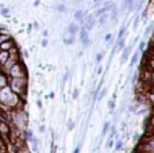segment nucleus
<instances>
[{"mask_svg": "<svg viewBox=\"0 0 154 153\" xmlns=\"http://www.w3.org/2000/svg\"><path fill=\"white\" fill-rule=\"evenodd\" d=\"M0 103L8 107H15L19 103V95L14 94L8 86L0 88Z\"/></svg>", "mask_w": 154, "mask_h": 153, "instance_id": "1", "label": "nucleus"}, {"mask_svg": "<svg viewBox=\"0 0 154 153\" xmlns=\"http://www.w3.org/2000/svg\"><path fill=\"white\" fill-rule=\"evenodd\" d=\"M8 87L11 88V91L14 94L22 96V95L26 94L27 77H10L8 79Z\"/></svg>", "mask_w": 154, "mask_h": 153, "instance_id": "2", "label": "nucleus"}, {"mask_svg": "<svg viewBox=\"0 0 154 153\" xmlns=\"http://www.w3.org/2000/svg\"><path fill=\"white\" fill-rule=\"evenodd\" d=\"M7 76L8 77H27V70L24 64L22 61L15 62L7 72Z\"/></svg>", "mask_w": 154, "mask_h": 153, "instance_id": "3", "label": "nucleus"}, {"mask_svg": "<svg viewBox=\"0 0 154 153\" xmlns=\"http://www.w3.org/2000/svg\"><path fill=\"white\" fill-rule=\"evenodd\" d=\"M79 33H80V41H81L82 46H84V48H88L89 43H91L89 33H88V30H85L84 27H81V30H79Z\"/></svg>", "mask_w": 154, "mask_h": 153, "instance_id": "4", "label": "nucleus"}, {"mask_svg": "<svg viewBox=\"0 0 154 153\" xmlns=\"http://www.w3.org/2000/svg\"><path fill=\"white\" fill-rule=\"evenodd\" d=\"M95 24H96V19H95V16L93 15H88V16H85V19H84V23H82V27H84L85 30H92L93 27H95Z\"/></svg>", "mask_w": 154, "mask_h": 153, "instance_id": "5", "label": "nucleus"}, {"mask_svg": "<svg viewBox=\"0 0 154 153\" xmlns=\"http://www.w3.org/2000/svg\"><path fill=\"white\" fill-rule=\"evenodd\" d=\"M122 57H120V61L122 62H125V61H127L128 60V57H130V54H131V50H133V45H128V46H126V48H123L122 49Z\"/></svg>", "mask_w": 154, "mask_h": 153, "instance_id": "6", "label": "nucleus"}, {"mask_svg": "<svg viewBox=\"0 0 154 153\" xmlns=\"http://www.w3.org/2000/svg\"><path fill=\"white\" fill-rule=\"evenodd\" d=\"M15 46V43H14V41H12V38H10V39H7V41H4V42H2L0 43V50H7V52H10L11 49Z\"/></svg>", "mask_w": 154, "mask_h": 153, "instance_id": "7", "label": "nucleus"}, {"mask_svg": "<svg viewBox=\"0 0 154 153\" xmlns=\"http://www.w3.org/2000/svg\"><path fill=\"white\" fill-rule=\"evenodd\" d=\"M75 19L76 22H79V23H84V19H85V12L82 10H77L75 12Z\"/></svg>", "mask_w": 154, "mask_h": 153, "instance_id": "8", "label": "nucleus"}, {"mask_svg": "<svg viewBox=\"0 0 154 153\" xmlns=\"http://www.w3.org/2000/svg\"><path fill=\"white\" fill-rule=\"evenodd\" d=\"M79 30H80V27H79V24H77L76 22H72V23L68 26V33H69V34L76 35L77 33H79Z\"/></svg>", "mask_w": 154, "mask_h": 153, "instance_id": "9", "label": "nucleus"}, {"mask_svg": "<svg viewBox=\"0 0 154 153\" xmlns=\"http://www.w3.org/2000/svg\"><path fill=\"white\" fill-rule=\"evenodd\" d=\"M109 11H111L109 18H111L114 22H116L118 20V15H119V10H118V7H116V4H115V3H114V5L111 7V10H109Z\"/></svg>", "mask_w": 154, "mask_h": 153, "instance_id": "10", "label": "nucleus"}, {"mask_svg": "<svg viewBox=\"0 0 154 153\" xmlns=\"http://www.w3.org/2000/svg\"><path fill=\"white\" fill-rule=\"evenodd\" d=\"M10 58V52L7 50H0V67L4 64L7 60Z\"/></svg>", "mask_w": 154, "mask_h": 153, "instance_id": "11", "label": "nucleus"}, {"mask_svg": "<svg viewBox=\"0 0 154 153\" xmlns=\"http://www.w3.org/2000/svg\"><path fill=\"white\" fill-rule=\"evenodd\" d=\"M97 18H99V20H97L99 24H106L109 16H108V14H107V12H104V14H101L100 16H97Z\"/></svg>", "mask_w": 154, "mask_h": 153, "instance_id": "12", "label": "nucleus"}, {"mask_svg": "<svg viewBox=\"0 0 154 153\" xmlns=\"http://www.w3.org/2000/svg\"><path fill=\"white\" fill-rule=\"evenodd\" d=\"M139 60V52H135V53L133 54V57H131V61H130V68H134V65L138 62Z\"/></svg>", "mask_w": 154, "mask_h": 153, "instance_id": "13", "label": "nucleus"}, {"mask_svg": "<svg viewBox=\"0 0 154 153\" xmlns=\"http://www.w3.org/2000/svg\"><path fill=\"white\" fill-rule=\"evenodd\" d=\"M0 132H2L4 136L10 134V129H8V126L5 125V122H2V123H0Z\"/></svg>", "mask_w": 154, "mask_h": 153, "instance_id": "14", "label": "nucleus"}, {"mask_svg": "<svg viewBox=\"0 0 154 153\" xmlns=\"http://www.w3.org/2000/svg\"><path fill=\"white\" fill-rule=\"evenodd\" d=\"M133 2H135V0H123V2H122V4H120V11H125V10H127V8H128V5H130Z\"/></svg>", "mask_w": 154, "mask_h": 153, "instance_id": "15", "label": "nucleus"}, {"mask_svg": "<svg viewBox=\"0 0 154 153\" xmlns=\"http://www.w3.org/2000/svg\"><path fill=\"white\" fill-rule=\"evenodd\" d=\"M64 43L65 45H73V43H75V35L70 34L69 37L64 38Z\"/></svg>", "mask_w": 154, "mask_h": 153, "instance_id": "16", "label": "nucleus"}, {"mask_svg": "<svg viewBox=\"0 0 154 153\" xmlns=\"http://www.w3.org/2000/svg\"><path fill=\"white\" fill-rule=\"evenodd\" d=\"M126 29H127V26H126V24H122V26H120L119 34H118V39H120V38H123V35H125V33H126Z\"/></svg>", "mask_w": 154, "mask_h": 153, "instance_id": "17", "label": "nucleus"}, {"mask_svg": "<svg viewBox=\"0 0 154 153\" xmlns=\"http://www.w3.org/2000/svg\"><path fill=\"white\" fill-rule=\"evenodd\" d=\"M106 94H107V88H103V89H100V91L97 92V96H96V99H103L104 96H106Z\"/></svg>", "mask_w": 154, "mask_h": 153, "instance_id": "18", "label": "nucleus"}, {"mask_svg": "<svg viewBox=\"0 0 154 153\" xmlns=\"http://www.w3.org/2000/svg\"><path fill=\"white\" fill-rule=\"evenodd\" d=\"M26 138H27V141H30V142L34 140V134H32L31 130H26Z\"/></svg>", "mask_w": 154, "mask_h": 153, "instance_id": "19", "label": "nucleus"}, {"mask_svg": "<svg viewBox=\"0 0 154 153\" xmlns=\"http://www.w3.org/2000/svg\"><path fill=\"white\" fill-rule=\"evenodd\" d=\"M153 29H154V24H153V23L149 24V26L146 27V30H145V37H146V35H150V34H152Z\"/></svg>", "mask_w": 154, "mask_h": 153, "instance_id": "20", "label": "nucleus"}, {"mask_svg": "<svg viewBox=\"0 0 154 153\" xmlns=\"http://www.w3.org/2000/svg\"><path fill=\"white\" fill-rule=\"evenodd\" d=\"M109 126H111V123L109 122H106L104 123V126H103V132H101V134H107V132H108V129H109Z\"/></svg>", "mask_w": 154, "mask_h": 153, "instance_id": "21", "label": "nucleus"}, {"mask_svg": "<svg viewBox=\"0 0 154 153\" xmlns=\"http://www.w3.org/2000/svg\"><path fill=\"white\" fill-rule=\"evenodd\" d=\"M56 10L60 11V12H65V11H66V7H65L64 4H58V5H56Z\"/></svg>", "mask_w": 154, "mask_h": 153, "instance_id": "22", "label": "nucleus"}, {"mask_svg": "<svg viewBox=\"0 0 154 153\" xmlns=\"http://www.w3.org/2000/svg\"><path fill=\"white\" fill-rule=\"evenodd\" d=\"M10 35L8 34H0V43L2 42H4V41H7V39H10Z\"/></svg>", "mask_w": 154, "mask_h": 153, "instance_id": "23", "label": "nucleus"}, {"mask_svg": "<svg viewBox=\"0 0 154 153\" xmlns=\"http://www.w3.org/2000/svg\"><path fill=\"white\" fill-rule=\"evenodd\" d=\"M108 107H109V111H114V108H115V99H112V100H109V103H108Z\"/></svg>", "mask_w": 154, "mask_h": 153, "instance_id": "24", "label": "nucleus"}, {"mask_svg": "<svg viewBox=\"0 0 154 153\" xmlns=\"http://www.w3.org/2000/svg\"><path fill=\"white\" fill-rule=\"evenodd\" d=\"M68 129H69V130L75 129V122H73V121H70V119H69V121H68Z\"/></svg>", "mask_w": 154, "mask_h": 153, "instance_id": "25", "label": "nucleus"}, {"mask_svg": "<svg viewBox=\"0 0 154 153\" xmlns=\"http://www.w3.org/2000/svg\"><path fill=\"white\" fill-rule=\"evenodd\" d=\"M122 146H123V141H118L115 149H116V151H120V149H122Z\"/></svg>", "mask_w": 154, "mask_h": 153, "instance_id": "26", "label": "nucleus"}, {"mask_svg": "<svg viewBox=\"0 0 154 153\" xmlns=\"http://www.w3.org/2000/svg\"><path fill=\"white\" fill-rule=\"evenodd\" d=\"M145 46H146V42H143V41H142V42L139 43V50L138 52H143L145 50Z\"/></svg>", "mask_w": 154, "mask_h": 153, "instance_id": "27", "label": "nucleus"}, {"mask_svg": "<svg viewBox=\"0 0 154 153\" xmlns=\"http://www.w3.org/2000/svg\"><path fill=\"white\" fill-rule=\"evenodd\" d=\"M112 145H114V140L111 138V140H109L108 142H107V149H111V148H112Z\"/></svg>", "mask_w": 154, "mask_h": 153, "instance_id": "28", "label": "nucleus"}, {"mask_svg": "<svg viewBox=\"0 0 154 153\" xmlns=\"http://www.w3.org/2000/svg\"><path fill=\"white\" fill-rule=\"evenodd\" d=\"M101 60H103V53H97V56H96V61L100 62Z\"/></svg>", "mask_w": 154, "mask_h": 153, "instance_id": "29", "label": "nucleus"}, {"mask_svg": "<svg viewBox=\"0 0 154 153\" xmlns=\"http://www.w3.org/2000/svg\"><path fill=\"white\" fill-rule=\"evenodd\" d=\"M138 23H139V18H135V20H134V23H133L134 29H137V27H138Z\"/></svg>", "mask_w": 154, "mask_h": 153, "instance_id": "30", "label": "nucleus"}, {"mask_svg": "<svg viewBox=\"0 0 154 153\" xmlns=\"http://www.w3.org/2000/svg\"><path fill=\"white\" fill-rule=\"evenodd\" d=\"M77 98H79V89H75V91H73V99H77Z\"/></svg>", "mask_w": 154, "mask_h": 153, "instance_id": "31", "label": "nucleus"}, {"mask_svg": "<svg viewBox=\"0 0 154 153\" xmlns=\"http://www.w3.org/2000/svg\"><path fill=\"white\" fill-rule=\"evenodd\" d=\"M147 148H149V149H150V151H153V152H154V140H153V141H152V142H150V144H149V145H147Z\"/></svg>", "mask_w": 154, "mask_h": 153, "instance_id": "32", "label": "nucleus"}, {"mask_svg": "<svg viewBox=\"0 0 154 153\" xmlns=\"http://www.w3.org/2000/svg\"><path fill=\"white\" fill-rule=\"evenodd\" d=\"M111 38H112V35H111V34H109V33H108V34L106 35V38H104V39H106L107 42H109V41H111Z\"/></svg>", "mask_w": 154, "mask_h": 153, "instance_id": "33", "label": "nucleus"}, {"mask_svg": "<svg viewBox=\"0 0 154 153\" xmlns=\"http://www.w3.org/2000/svg\"><path fill=\"white\" fill-rule=\"evenodd\" d=\"M111 134H112V137L116 134V129H115V126H111Z\"/></svg>", "mask_w": 154, "mask_h": 153, "instance_id": "34", "label": "nucleus"}, {"mask_svg": "<svg viewBox=\"0 0 154 153\" xmlns=\"http://www.w3.org/2000/svg\"><path fill=\"white\" fill-rule=\"evenodd\" d=\"M146 16H147V8H145L143 12H142V18H146Z\"/></svg>", "mask_w": 154, "mask_h": 153, "instance_id": "35", "label": "nucleus"}, {"mask_svg": "<svg viewBox=\"0 0 154 153\" xmlns=\"http://www.w3.org/2000/svg\"><path fill=\"white\" fill-rule=\"evenodd\" d=\"M42 46H43V48H46V46H48V39H46V38H45V39H42Z\"/></svg>", "mask_w": 154, "mask_h": 153, "instance_id": "36", "label": "nucleus"}, {"mask_svg": "<svg viewBox=\"0 0 154 153\" xmlns=\"http://www.w3.org/2000/svg\"><path fill=\"white\" fill-rule=\"evenodd\" d=\"M101 2H103V0H93V4L99 5V4H101Z\"/></svg>", "mask_w": 154, "mask_h": 153, "instance_id": "37", "label": "nucleus"}, {"mask_svg": "<svg viewBox=\"0 0 154 153\" xmlns=\"http://www.w3.org/2000/svg\"><path fill=\"white\" fill-rule=\"evenodd\" d=\"M80 148H81V144H79V145H77V148L75 149V152H73V153H79L80 152Z\"/></svg>", "mask_w": 154, "mask_h": 153, "instance_id": "38", "label": "nucleus"}, {"mask_svg": "<svg viewBox=\"0 0 154 153\" xmlns=\"http://www.w3.org/2000/svg\"><path fill=\"white\" fill-rule=\"evenodd\" d=\"M56 151H57L56 145H54V144H51V153H56Z\"/></svg>", "mask_w": 154, "mask_h": 153, "instance_id": "39", "label": "nucleus"}, {"mask_svg": "<svg viewBox=\"0 0 154 153\" xmlns=\"http://www.w3.org/2000/svg\"><path fill=\"white\" fill-rule=\"evenodd\" d=\"M37 105L39 108H42V102H41V100H37Z\"/></svg>", "mask_w": 154, "mask_h": 153, "instance_id": "40", "label": "nucleus"}, {"mask_svg": "<svg viewBox=\"0 0 154 153\" xmlns=\"http://www.w3.org/2000/svg\"><path fill=\"white\" fill-rule=\"evenodd\" d=\"M2 14H3V15H7V14H8V10H7V8H4V10L2 11Z\"/></svg>", "mask_w": 154, "mask_h": 153, "instance_id": "41", "label": "nucleus"}, {"mask_svg": "<svg viewBox=\"0 0 154 153\" xmlns=\"http://www.w3.org/2000/svg\"><path fill=\"white\" fill-rule=\"evenodd\" d=\"M39 130H41V132H42V133H43V132H45V126H43V125H42V126H41V127H39Z\"/></svg>", "mask_w": 154, "mask_h": 153, "instance_id": "42", "label": "nucleus"}, {"mask_svg": "<svg viewBox=\"0 0 154 153\" xmlns=\"http://www.w3.org/2000/svg\"><path fill=\"white\" fill-rule=\"evenodd\" d=\"M49 96H50V99H53V98H54V92H50V95H49Z\"/></svg>", "mask_w": 154, "mask_h": 153, "instance_id": "43", "label": "nucleus"}, {"mask_svg": "<svg viewBox=\"0 0 154 153\" xmlns=\"http://www.w3.org/2000/svg\"><path fill=\"white\" fill-rule=\"evenodd\" d=\"M152 102L154 103V92H153V94H152Z\"/></svg>", "mask_w": 154, "mask_h": 153, "instance_id": "44", "label": "nucleus"}]
</instances>
